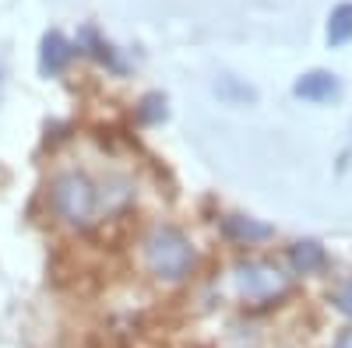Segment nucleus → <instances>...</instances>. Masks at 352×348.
Masks as SVG:
<instances>
[{
    "label": "nucleus",
    "mask_w": 352,
    "mask_h": 348,
    "mask_svg": "<svg viewBox=\"0 0 352 348\" xmlns=\"http://www.w3.org/2000/svg\"><path fill=\"white\" fill-rule=\"evenodd\" d=\"M141 257H144L148 275L162 285H180L197 271V250L187 232L173 222H155L144 232Z\"/></svg>",
    "instance_id": "f257e3e1"
},
{
    "label": "nucleus",
    "mask_w": 352,
    "mask_h": 348,
    "mask_svg": "<svg viewBox=\"0 0 352 348\" xmlns=\"http://www.w3.org/2000/svg\"><path fill=\"white\" fill-rule=\"evenodd\" d=\"M50 211L71 229H92L106 218L102 183L81 169H64L50 180Z\"/></svg>",
    "instance_id": "f03ea898"
},
{
    "label": "nucleus",
    "mask_w": 352,
    "mask_h": 348,
    "mask_svg": "<svg viewBox=\"0 0 352 348\" xmlns=\"http://www.w3.org/2000/svg\"><path fill=\"white\" fill-rule=\"evenodd\" d=\"M232 285H236L240 299L254 303V306H272L289 292V275L272 264V260H261V257H243L232 264Z\"/></svg>",
    "instance_id": "7ed1b4c3"
},
{
    "label": "nucleus",
    "mask_w": 352,
    "mask_h": 348,
    "mask_svg": "<svg viewBox=\"0 0 352 348\" xmlns=\"http://www.w3.org/2000/svg\"><path fill=\"white\" fill-rule=\"evenodd\" d=\"M74 49H78V53H85V56H92V60H96V64H102L109 74H127L124 56L116 53V46H113L109 39H102V36H99V28H96V25H85V28H81Z\"/></svg>",
    "instance_id": "20e7f679"
},
{
    "label": "nucleus",
    "mask_w": 352,
    "mask_h": 348,
    "mask_svg": "<svg viewBox=\"0 0 352 348\" xmlns=\"http://www.w3.org/2000/svg\"><path fill=\"white\" fill-rule=\"evenodd\" d=\"M292 95L303 102H335L342 99V78L331 71H307L292 81Z\"/></svg>",
    "instance_id": "39448f33"
},
{
    "label": "nucleus",
    "mask_w": 352,
    "mask_h": 348,
    "mask_svg": "<svg viewBox=\"0 0 352 348\" xmlns=\"http://www.w3.org/2000/svg\"><path fill=\"white\" fill-rule=\"evenodd\" d=\"M71 56H74V43L60 32V28H50V32L43 36V43H39V71L46 78L64 74L67 64H71Z\"/></svg>",
    "instance_id": "423d86ee"
},
{
    "label": "nucleus",
    "mask_w": 352,
    "mask_h": 348,
    "mask_svg": "<svg viewBox=\"0 0 352 348\" xmlns=\"http://www.w3.org/2000/svg\"><path fill=\"white\" fill-rule=\"evenodd\" d=\"M219 229H222L226 240L240 243V246H254V243H264V240L275 236V229L268 222H257L250 215H222L219 218Z\"/></svg>",
    "instance_id": "0eeeda50"
},
{
    "label": "nucleus",
    "mask_w": 352,
    "mask_h": 348,
    "mask_svg": "<svg viewBox=\"0 0 352 348\" xmlns=\"http://www.w3.org/2000/svg\"><path fill=\"white\" fill-rule=\"evenodd\" d=\"M285 257H289L292 275H317V271L328 268V250L320 240H296Z\"/></svg>",
    "instance_id": "6e6552de"
},
{
    "label": "nucleus",
    "mask_w": 352,
    "mask_h": 348,
    "mask_svg": "<svg viewBox=\"0 0 352 348\" xmlns=\"http://www.w3.org/2000/svg\"><path fill=\"white\" fill-rule=\"evenodd\" d=\"M324 36H328V46H331V49L352 43V0L331 8V14H328V32H324Z\"/></svg>",
    "instance_id": "1a4fd4ad"
},
{
    "label": "nucleus",
    "mask_w": 352,
    "mask_h": 348,
    "mask_svg": "<svg viewBox=\"0 0 352 348\" xmlns=\"http://www.w3.org/2000/svg\"><path fill=\"white\" fill-rule=\"evenodd\" d=\"M215 95H219L226 106H254V102H257V89H250V84L229 78V74H222V78L215 81Z\"/></svg>",
    "instance_id": "9d476101"
},
{
    "label": "nucleus",
    "mask_w": 352,
    "mask_h": 348,
    "mask_svg": "<svg viewBox=\"0 0 352 348\" xmlns=\"http://www.w3.org/2000/svg\"><path fill=\"white\" fill-rule=\"evenodd\" d=\"M138 120L144 124V127H155V124H162L166 116H169V106H166V95L162 92H148V95H141V102H138Z\"/></svg>",
    "instance_id": "9b49d317"
},
{
    "label": "nucleus",
    "mask_w": 352,
    "mask_h": 348,
    "mask_svg": "<svg viewBox=\"0 0 352 348\" xmlns=\"http://www.w3.org/2000/svg\"><path fill=\"white\" fill-rule=\"evenodd\" d=\"M331 306L342 313V316H352V278L335 285V292H331Z\"/></svg>",
    "instance_id": "f8f14e48"
},
{
    "label": "nucleus",
    "mask_w": 352,
    "mask_h": 348,
    "mask_svg": "<svg viewBox=\"0 0 352 348\" xmlns=\"http://www.w3.org/2000/svg\"><path fill=\"white\" fill-rule=\"evenodd\" d=\"M331 348H352V324H349V327H342V331L335 334Z\"/></svg>",
    "instance_id": "ddd939ff"
}]
</instances>
